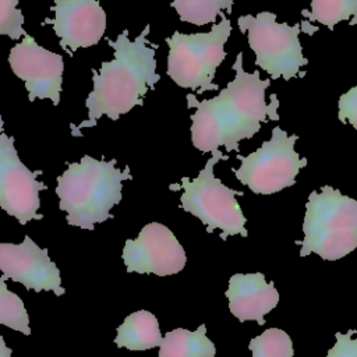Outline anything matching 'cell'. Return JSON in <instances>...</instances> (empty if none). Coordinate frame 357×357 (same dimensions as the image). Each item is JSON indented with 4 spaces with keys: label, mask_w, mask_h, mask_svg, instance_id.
Segmentation results:
<instances>
[{
    "label": "cell",
    "mask_w": 357,
    "mask_h": 357,
    "mask_svg": "<svg viewBox=\"0 0 357 357\" xmlns=\"http://www.w3.org/2000/svg\"><path fill=\"white\" fill-rule=\"evenodd\" d=\"M233 70L234 79L218 96L198 100L192 93L187 95V107L197 109L191 114V142L202 153L219 146L227 152L238 151V142L252 138L262 121L279 120L276 96L271 95L269 103L265 100L271 79H261L258 71L247 73L243 68V53L237 54Z\"/></svg>",
    "instance_id": "1"
},
{
    "label": "cell",
    "mask_w": 357,
    "mask_h": 357,
    "mask_svg": "<svg viewBox=\"0 0 357 357\" xmlns=\"http://www.w3.org/2000/svg\"><path fill=\"white\" fill-rule=\"evenodd\" d=\"M149 24L134 39H128V31H123L116 40H107L114 50V59L103 61L99 71H93V89L89 92L85 106L88 117L71 127L73 137H81L82 128L96 126L102 116L117 120L132 107L141 106L148 89H155L160 79L156 73V43L148 46Z\"/></svg>",
    "instance_id": "2"
},
{
    "label": "cell",
    "mask_w": 357,
    "mask_h": 357,
    "mask_svg": "<svg viewBox=\"0 0 357 357\" xmlns=\"http://www.w3.org/2000/svg\"><path fill=\"white\" fill-rule=\"evenodd\" d=\"M130 167L116 166V159L100 160L84 155L79 162L68 163L57 177L59 208L67 213V223L93 230L112 216L110 209L121 201L124 180H131Z\"/></svg>",
    "instance_id": "3"
},
{
    "label": "cell",
    "mask_w": 357,
    "mask_h": 357,
    "mask_svg": "<svg viewBox=\"0 0 357 357\" xmlns=\"http://www.w3.org/2000/svg\"><path fill=\"white\" fill-rule=\"evenodd\" d=\"M304 240L300 257L311 252L326 261L346 257L357 247V199L324 185L312 191L305 204Z\"/></svg>",
    "instance_id": "4"
},
{
    "label": "cell",
    "mask_w": 357,
    "mask_h": 357,
    "mask_svg": "<svg viewBox=\"0 0 357 357\" xmlns=\"http://www.w3.org/2000/svg\"><path fill=\"white\" fill-rule=\"evenodd\" d=\"M222 159H227V156L219 149L213 151L195 178L183 177L180 184H170L169 188L183 190L181 208L198 218L206 226L208 233L220 229L222 240L234 234L247 237V218L236 199V195H244V192L229 188L213 173L215 165Z\"/></svg>",
    "instance_id": "5"
},
{
    "label": "cell",
    "mask_w": 357,
    "mask_h": 357,
    "mask_svg": "<svg viewBox=\"0 0 357 357\" xmlns=\"http://www.w3.org/2000/svg\"><path fill=\"white\" fill-rule=\"evenodd\" d=\"M220 22L209 32L174 33L166 38L169 46L167 75L181 88L197 89L198 93L218 89L213 84L216 68L226 57L225 43L227 42L231 24L220 13Z\"/></svg>",
    "instance_id": "6"
},
{
    "label": "cell",
    "mask_w": 357,
    "mask_h": 357,
    "mask_svg": "<svg viewBox=\"0 0 357 357\" xmlns=\"http://www.w3.org/2000/svg\"><path fill=\"white\" fill-rule=\"evenodd\" d=\"M238 28L247 32L248 45L255 53V64L265 70L272 79L283 77L286 81L298 75L308 60L303 56L298 39L300 25L276 22V15L269 11L238 18Z\"/></svg>",
    "instance_id": "7"
},
{
    "label": "cell",
    "mask_w": 357,
    "mask_h": 357,
    "mask_svg": "<svg viewBox=\"0 0 357 357\" xmlns=\"http://www.w3.org/2000/svg\"><path fill=\"white\" fill-rule=\"evenodd\" d=\"M297 135H287L280 127L272 128L271 139L247 156L237 155L241 162L233 169L237 180L255 194H273L296 184V176L307 165L305 158L294 151Z\"/></svg>",
    "instance_id": "8"
},
{
    "label": "cell",
    "mask_w": 357,
    "mask_h": 357,
    "mask_svg": "<svg viewBox=\"0 0 357 357\" xmlns=\"http://www.w3.org/2000/svg\"><path fill=\"white\" fill-rule=\"evenodd\" d=\"M3 126L0 116V208L24 226L29 220L43 218L38 213L39 192L47 185L38 180L42 172H32L21 162L14 138L4 132Z\"/></svg>",
    "instance_id": "9"
},
{
    "label": "cell",
    "mask_w": 357,
    "mask_h": 357,
    "mask_svg": "<svg viewBox=\"0 0 357 357\" xmlns=\"http://www.w3.org/2000/svg\"><path fill=\"white\" fill-rule=\"evenodd\" d=\"M8 63L13 73L25 82L29 102L35 99H50L59 105L64 61L61 54L53 53L36 43L25 33L24 39L11 47Z\"/></svg>",
    "instance_id": "10"
},
{
    "label": "cell",
    "mask_w": 357,
    "mask_h": 357,
    "mask_svg": "<svg viewBox=\"0 0 357 357\" xmlns=\"http://www.w3.org/2000/svg\"><path fill=\"white\" fill-rule=\"evenodd\" d=\"M127 272L167 276L180 272L187 261L185 251L173 231L158 222L145 225L135 240L123 248Z\"/></svg>",
    "instance_id": "11"
},
{
    "label": "cell",
    "mask_w": 357,
    "mask_h": 357,
    "mask_svg": "<svg viewBox=\"0 0 357 357\" xmlns=\"http://www.w3.org/2000/svg\"><path fill=\"white\" fill-rule=\"evenodd\" d=\"M0 271L4 279L20 282L29 290H52L56 296L66 293L47 248H40L29 236L21 244L0 243Z\"/></svg>",
    "instance_id": "12"
},
{
    "label": "cell",
    "mask_w": 357,
    "mask_h": 357,
    "mask_svg": "<svg viewBox=\"0 0 357 357\" xmlns=\"http://www.w3.org/2000/svg\"><path fill=\"white\" fill-rule=\"evenodd\" d=\"M52 24L61 49L73 54L81 47L96 45L106 31V13L98 0H54Z\"/></svg>",
    "instance_id": "13"
},
{
    "label": "cell",
    "mask_w": 357,
    "mask_h": 357,
    "mask_svg": "<svg viewBox=\"0 0 357 357\" xmlns=\"http://www.w3.org/2000/svg\"><path fill=\"white\" fill-rule=\"evenodd\" d=\"M225 294L229 300L230 312L240 322L257 321L258 325H264V317L279 303V291L273 282L268 283L261 272L234 273Z\"/></svg>",
    "instance_id": "14"
},
{
    "label": "cell",
    "mask_w": 357,
    "mask_h": 357,
    "mask_svg": "<svg viewBox=\"0 0 357 357\" xmlns=\"http://www.w3.org/2000/svg\"><path fill=\"white\" fill-rule=\"evenodd\" d=\"M114 343L117 347H126L128 350L160 347L163 339L156 317L146 310H139L130 314L117 328Z\"/></svg>",
    "instance_id": "15"
},
{
    "label": "cell",
    "mask_w": 357,
    "mask_h": 357,
    "mask_svg": "<svg viewBox=\"0 0 357 357\" xmlns=\"http://www.w3.org/2000/svg\"><path fill=\"white\" fill-rule=\"evenodd\" d=\"M215 344L206 336L202 324L194 332L183 328L166 333L159 350V357H215Z\"/></svg>",
    "instance_id": "16"
},
{
    "label": "cell",
    "mask_w": 357,
    "mask_h": 357,
    "mask_svg": "<svg viewBox=\"0 0 357 357\" xmlns=\"http://www.w3.org/2000/svg\"><path fill=\"white\" fill-rule=\"evenodd\" d=\"M170 6L176 10L181 21L205 25L215 22L222 10L230 13L233 0H173Z\"/></svg>",
    "instance_id": "17"
},
{
    "label": "cell",
    "mask_w": 357,
    "mask_h": 357,
    "mask_svg": "<svg viewBox=\"0 0 357 357\" xmlns=\"http://www.w3.org/2000/svg\"><path fill=\"white\" fill-rule=\"evenodd\" d=\"M0 325H6L24 335H31L25 305L20 296L7 289L4 276H0Z\"/></svg>",
    "instance_id": "18"
},
{
    "label": "cell",
    "mask_w": 357,
    "mask_h": 357,
    "mask_svg": "<svg viewBox=\"0 0 357 357\" xmlns=\"http://www.w3.org/2000/svg\"><path fill=\"white\" fill-rule=\"evenodd\" d=\"M248 347L252 357H293L294 353L290 336L279 328H269L252 337Z\"/></svg>",
    "instance_id": "19"
},
{
    "label": "cell",
    "mask_w": 357,
    "mask_h": 357,
    "mask_svg": "<svg viewBox=\"0 0 357 357\" xmlns=\"http://www.w3.org/2000/svg\"><path fill=\"white\" fill-rule=\"evenodd\" d=\"M310 20L318 21L331 31L343 20L357 15V0H311Z\"/></svg>",
    "instance_id": "20"
},
{
    "label": "cell",
    "mask_w": 357,
    "mask_h": 357,
    "mask_svg": "<svg viewBox=\"0 0 357 357\" xmlns=\"http://www.w3.org/2000/svg\"><path fill=\"white\" fill-rule=\"evenodd\" d=\"M22 26L24 15L18 8V0H0V36L17 40L26 33Z\"/></svg>",
    "instance_id": "21"
},
{
    "label": "cell",
    "mask_w": 357,
    "mask_h": 357,
    "mask_svg": "<svg viewBox=\"0 0 357 357\" xmlns=\"http://www.w3.org/2000/svg\"><path fill=\"white\" fill-rule=\"evenodd\" d=\"M354 329L346 333L336 332V343L329 349L326 357H357V337H353Z\"/></svg>",
    "instance_id": "22"
},
{
    "label": "cell",
    "mask_w": 357,
    "mask_h": 357,
    "mask_svg": "<svg viewBox=\"0 0 357 357\" xmlns=\"http://www.w3.org/2000/svg\"><path fill=\"white\" fill-rule=\"evenodd\" d=\"M339 120L349 121L357 130V85L339 98Z\"/></svg>",
    "instance_id": "23"
},
{
    "label": "cell",
    "mask_w": 357,
    "mask_h": 357,
    "mask_svg": "<svg viewBox=\"0 0 357 357\" xmlns=\"http://www.w3.org/2000/svg\"><path fill=\"white\" fill-rule=\"evenodd\" d=\"M11 353L13 350L8 346H6V342L0 335V357H11Z\"/></svg>",
    "instance_id": "24"
},
{
    "label": "cell",
    "mask_w": 357,
    "mask_h": 357,
    "mask_svg": "<svg viewBox=\"0 0 357 357\" xmlns=\"http://www.w3.org/2000/svg\"><path fill=\"white\" fill-rule=\"evenodd\" d=\"M349 24H350V25H354V24H357V15H356V17H353V18L349 21Z\"/></svg>",
    "instance_id": "25"
}]
</instances>
